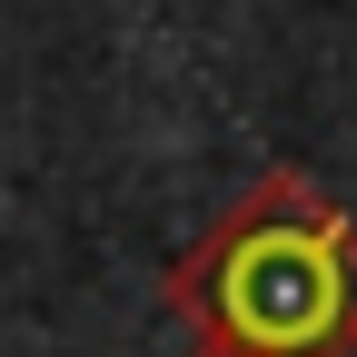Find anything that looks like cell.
Listing matches in <instances>:
<instances>
[{
    "mask_svg": "<svg viewBox=\"0 0 357 357\" xmlns=\"http://www.w3.org/2000/svg\"><path fill=\"white\" fill-rule=\"evenodd\" d=\"M169 307L199 328V347H238V357L357 347V238H347L337 199L298 169H268L169 268Z\"/></svg>",
    "mask_w": 357,
    "mask_h": 357,
    "instance_id": "obj_1",
    "label": "cell"
}]
</instances>
